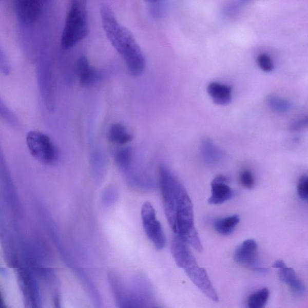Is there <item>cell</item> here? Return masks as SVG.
<instances>
[{
  "label": "cell",
  "mask_w": 308,
  "mask_h": 308,
  "mask_svg": "<svg viewBox=\"0 0 308 308\" xmlns=\"http://www.w3.org/2000/svg\"><path fill=\"white\" fill-rule=\"evenodd\" d=\"M100 16L108 41L123 58L129 72L136 76L142 75L146 66L145 56L130 31L119 23L107 5L101 7Z\"/></svg>",
  "instance_id": "6da1fadb"
},
{
  "label": "cell",
  "mask_w": 308,
  "mask_h": 308,
  "mask_svg": "<svg viewBox=\"0 0 308 308\" xmlns=\"http://www.w3.org/2000/svg\"><path fill=\"white\" fill-rule=\"evenodd\" d=\"M89 33L87 0H71L61 36L63 48H72Z\"/></svg>",
  "instance_id": "7a4b0ae2"
},
{
  "label": "cell",
  "mask_w": 308,
  "mask_h": 308,
  "mask_svg": "<svg viewBox=\"0 0 308 308\" xmlns=\"http://www.w3.org/2000/svg\"><path fill=\"white\" fill-rule=\"evenodd\" d=\"M176 234L199 253L203 251L200 238L195 225L194 206L184 185L178 192Z\"/></svg>",
  "instance_id": "3957f363"
},
{
  "label": "cell",
  "mask_w": 308,
  "mask_h": 308,
  "mask_svg": "<svg viewBox=\"0 0 308 308\" xmlns=\"http://www.w3.org/2000/svg\"><path fill=\"white\" fill-rule=\"evenodd\" d=\"M159 175L164 212L168 223L176 233L177 197L181 183L166 166H160Z\"/></svg>",
  "instance_id": "277c9868"
},
{
  "label": "cell",
  "mask_w": 308,
  "mask_h": 308,
  "mask_svg": "<svg viewBox=\"0 0 308 308\" xmlns=\"http://www.w3.org/2000/svg\"><path fill=\"white\" fill-rule=\"evenodd\" d=\"M27 148L34 159L45 164H52L58 159L57 148L47 135L37 131L29 132L26 137Z\"/></svg>",
  "instance_id": "5b68a950"
},
{
  "label": "cell",
  "mask_w": 308,
  "mask_h": 308,
  "mask_svg": "<svg viewBox=\"0 0 308 308\" xmlns=\"http://www.w3.org/2000/svg\"><path fill=\"white\" fill-rule=\"evenodd\" d=\"M141 216L143 228L146 236L158 250L165 247L166 237L160 222L157 219L155 209L149 202L142 206Z\"/></svg>",
  "instance_id": "8992f818"
},
{
  "label": "cell",
  "mask_w": 308,
  "mask_h": 308,
  "mask_svg": "<svg viewBox=\"0 0 308 308\" xmlns=\"http://www.w3.org/2000/svg\"><path fill=\"white\" fill-rule=\"evenodd\" d=\"M47 0H13L16 15L26 25L36 23L40 20Z\"/></svg>",
  "instance_id": "52a82bcc"
},
{
  "label": "cell",
  "mask_w": 308,
  "mask_h": 308,
  "mask_svg": "<svg viewBox=\"0 0 308 308\" xmlns=\"http://www.w3.org/2000/svg\"><path fill=\"white\" fill-rule=\"evenodd\" d=\"M188 245L179 234L175 233L171 241V254L178 267L184 270L198 265Z\"/></svg>",
  "instance_id": "ba28073f"
},
{
  "label": "cell",
  "mask_w": 308,
  "mask_h": 308,
  "mask_svg": "<svg viewBox=\"0 0 308 308\" xmlns=\"http://www.w3.org/2000/svg\"><path fill=\"white\" fill-rule=\"evenodd\" d=\"M189 279L197 286L199 290L208 299L219 302V298L215 287L213 286L205 269L199 267L198 265L184 269Z\"/></svg>",
  "instance_id": "9c48e42d"
},
{
  "label": "cell",
  "mask_w": 308,
  "mask_h": 308,
  "mask_svg": "<svg viewBox=\"0 0 308 308\" xmlns=\"http://www.w3.org/2000/svg\"><path fill=\"white\" fill-rule=\"evenodd\" d=\"M17 276L26 304L31 307H38V304L40 303V293L32 276L24 268L17 269Z\"/></svg>",
  "instance_id": "30bf717a"
},
{
  "label": "cell",
  "mask_w": 308,
  "mask_h": 308,
  "mask_svg": "<svg viewBox=\"0 0 308 308\" xmlns=\"http://www.w3.org/2000/svg\"><path fill=\"white\" fill-rule=\"evenodd\" d=\"M258 244L254 240L248 239L240 245L234 254L238 264L258 269Z\"/></svg>",
  "instance_id": "8fae6325"
},
{
  "label": "cell",
  "mask_w": 308,
  "mask_h": 308,
  "mask_svg": "<svg viewBox=\"0 0 308 308\" xmlns=\"http://www.w3.org/2000/svg\"><path fill=\"white\" fill-rule=\"evenodd\" d=\"M228 183L227 178L223 176L217 177L213 180L211 184V195L208 199L209 204H222L233 198L234 191Z\"/></svg>",
  "instance_id": "7c38bea8"
},
{
  "label": "cell",
  "mask_w": 308,
  "mask_h": 308,
  "mask_svg": "<svg viewBox=\"0 0 308 308\" xmlns=\"http://www.w3.org/2000/svg\"><path fill=\"white\" fill-rule=\"evenodd\" d=\"M200 150L203 161L209 166L218 165L225 157L223 150L209 138L202 140Z\"/></svg>",
  "instance_id": "4fadbf2b"
},
{
  "label": "cell",
  "mask_w": 308,
  "mask_h": 308,
  "mask_svg": "<svg viewBox=\"0 0 308 308\" xmlns=\"http://www.w3.org/2000/svg\"><path fill=\"white\" fill-rule=\"evenodd\" d=\"M38 76L42 94L45 100V105L49 110L54 109V92L50 69L46 65H42L38 69Z\"/></svg>",
  "instance_id": "5bb4252c"
},
{
  "label": "cell",
  "mask_w": 308,
  "mask_h": 308,
  "mask_svg": "<svg viewBox=\"0 0 308 308\" xmlns=\"http://www.w3.org/2000/svg\"><path fill=\"white\" fill-rule=\"evenodd\" d=\"M207 92L213 102L220 106H226L232 100L233 89L231 87L218 82L209 83Z\"/></svg>",
  "instance_id": "9a60e30c"
},
{
  "label": "cell",
  "mask_w": 308,
  "mask_h": 308,
  "mask_svg": "<svg viewBox=\"0 0 308 308\" xmlns=\"http://www.w3.org/2000/svg\"><path fill=\"white\" fill-rule=\"evenodd\" d=\"M279 269V275L281 281L290 286L292 291L295 295L302 296L306 293V288L303 282L297 277L295 271L292 268L287 267Z\"/></svg>",
  "instance_id": "2e32d148"
},
{
  "label": "cell",
  "mask_w": 308,
  "mask_h": 308,
  "mask_svg": "<svg viewBox=\"0 0 308 308\" xmlns=\"http://www.w3.org/2000/svg\"><path fill=\"white\" fill-rule=\"evenodd\" d=\"M107 139L113 144L122 146L130 142L133 136L124 125L115 123L108 128Z\"/></svg>",
  "instance_id": "e0dca14e"
},
{
  "label": "cell",
  "mask_w": 308,
  "mask_h": 308,
  "mask_svg": "<svg viewBox=\"0 0 308 308\" xmlns=\"http://www.w3.org/2000/svg\"><path fill=\"white\" fill-rule=\"evenodd\" d=\"M80 82L83 86L92 85L99 77L97 72L89 64L85 56H82L78 62Z\"/></svg>",
  "instance_id": "ac0fdd59"
},
{
  "label": "cell",
  "mask_w": 308,
  "mask_h": 308,
  "mask_svg": "<svg viewBox=\"0 0 308 308\" xmlns=\"http://www.w3.org/2000/svg\"><path fill=\"white\" fill-rule=\"evenodd\" d=\"M240 222V217L237 215L219 219L214 223L215 230L222 236H229Z\"/></svg>",
  "instance_id": "d6986e66"
},
{
  "label": "cell",
  "mask_w": 308,
  "mask_h": 308,
  "mask_svg": "<svg viewBox=\"0 0 308 308\" xmlns=\"http://www.w3.org/2000/svg\"><path fill=\"white\" fill-rule=\"evenodd\" d=\"M270 296L268 288H262L248 297L247 305L250 308H262L267 303Z\"/></svg>",
  "instance_id": "ffe728a7"
},
{
  "label": "cell",
  "mask_w": 308,
  "mask_h": 308,
  "mask_svg": "<svg viewBox=\"0 0 308 308\" xmlns=\"http://www.w3.org/2000/svg\"><path fill=\"white\" fill-rule=\"evenodd\" d=\"M132 150L129 148H124L118 150L115 155V160L119 167L122 170L127 169L132 162Z\"/></svg>",
  "instance_id": "44dd1931"
},
{
  "label": "cell",
  "mask_w": 308,
  "mask_h": 308,
  "mask_svg": "<svg viewBox=\"0 0 308 308\" xmlns=\"http://www.w3.org/2000/svg\"><path fill=\"white\" fill-rule=\"evenodd\" d=\"M268 104L272 109L278 112H285L290 108V104L288 101L276 97L270 98Z\"/></svg>",
  "instance_id": "7402d4cb"
},
{
  "label": "cell",
  "mask_w": 308,
  "mask_h": 308,
  "mask_svg": "<svg viewBox=\"0 0 308 308\" xmlns=\"http://www.w3.org/2000/svg\"><path fill=\"white\" fill-rule=\"evenodd\" d=\"M0 114L3 120L8 122L9 124L15 125L17 123V118L13 112L9 110L6 105L1 100L0 101Z\"/></svg>",
  "instance_id": "603a6c76"
},
{
  "label": "cell",
  "mask_w": 308,
  "mask_h": 308,
  "mask_svg": "<svg viewBox=\"0 0 308 308\" xmlns=\"http://www.w3.org/2000/svg\"><path fill=\"white\" fill-rule=\"evenodd\" d=\"M257 64L262 71L265 72H271L274 69V62L267 54L259 55L257 57Z\"/></svg>",
  "instance_id": "cb8c5ba5"
},
{
  "label": "cell",
  "mask_w": 308,
  "mask_h": 308,
  "mask_svg": "<svg viewBox=\"0 0 308 308\" xmlns=\"http://www.w3.org/2000/svg\"><path fill=\"white\" fill-rule=\"evenodd\" d=\"M240 183L244 188L251 190L255 187V181L253 173L250 170H244L240 174Z\"/></svg>",
  "instance_id": "d4e9b609"
},
{
  "label": "cell",
  "mask_w": 308,
  "mask_h": 308,
  "mask_svg": "<svg viewBox=\"0 0 308 308\" xmlns=\"http://www.w3.org/2000/svg\"><path fill=\"white\" fill-rule=\"evenodd\" d=\"M118 192L113 188L107 189L103 192L102 195V202L105 206H110L117 201L118 199Z\"/></svg>",
  "instance_id": "484cf974"
},
{
  "label": "cell",
  "mask_w": 308,
  "mask_h": 308,
  "mask_svg": "<svg viewBox=\"0 0 308 308\" xmlns=\"http://www.w3.org/2000/svg\"><path fill=\"white\" fill-rule=\"evenodd\" d=\"M297 192L300 198L308 203V176H303L300 178Z\"/></svg>",
  "instance_id": "4316f807"
},
{
  "label": "cell",
  "mask_w": 308,
  "mask_h": 308,
  "mask_svg": "<svg viewBox=\"0 0 308 308\" xmlns=\"http://www.w3.org/2000/svg\"><path fill=\"white\" fill-rule=\"evenodd\" d=\"M0 69L3 74L8 75L10 72V65L8 57L3 50L0 51Z\"/></svg>",
  "instance_id": "83f0119b"
},
{
  "label": "cell",
  "mask_w": 308,
  "mask_h": 308,
  "mask_svg": "<svg viewBox=\"0 0 308 308\" xmlns=\"http://www.w3.org/2000/svg\"><path fill=\"white\" fill-rule=\"evenodd\" d=\"M308 127V117L302 119V120L294 122L290 126V129L293 131L301 130L303 128Z\"/></svg>",
  "instance_id": "f1b7e54d"
},
{
  "label": "cell",
  "mask_w": 308,
  "mask_h": 308,
  "mask_svg": "<svg viewBox=\"0 0 308 308\" xmlns=\"http://www.w3.org/2000/svg\"><path fill=\"white\" fill-rule=\"evenodd\" d=\"M285 265L286 264L284 261H283L282 260H278L274 264V267L279 269L285 267Z\"/></svg>",
  "instance_id": "f546056e"
},
{
  "label": "cell",
  "mask_w": 308,
  "mask_h": 308,
  "mask_svg": "<svg viewBox=\"0 0 308 308\" xmlns=\"http://www.w3.org/2000/svg\"><path fill=\"white\" fill-rule=\"evenodd\" d=\"M145 1L149 3H155L157 2H159V0H145Z\"/></svg>",
  "instance_id": "4dcf8cb0"
},
{
  "label": "cell",
  "mask_w": 308,
  "mask_h": 308,
  "mask_svg": "<svg viewBox=\"0 0 308 308\" xmlns=\"http://www.w3.org/2000/svg\"><path fill=\"white\" fill-rule=\"evenodd\" d=\"M248 1H250V0H240V2L241 3H246V2H247Z\"/></svg>",
  "instance_id": "1f68e13d"
}]
</instances>
